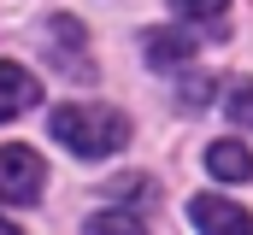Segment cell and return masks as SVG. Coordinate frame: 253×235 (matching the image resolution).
<instances>
[{
    "label": "cell",
    "mask_w": 253,
    "mask_h": 235,
    "mask_svg": "<svg viewBox=\"0 0 253 235\" xmlns=\"http://www.w3.org/2000/svg\"><path fill=\"white\" fill-rule=\"evenodd\" d=\"M88 230H124V235H135L141 218H129V212H100V218H88Z\"/></svg>",
    "instance_id": "10"
},
{
    "label": "cell",
    "mask_w": 253,
    "mask_h": 235,
    "mask_svg": "<svg viewBox=\"0 0 253 235\" xmlns=\"http://www.w3.org/2000/svg\"><path fill=\"white\" fill-rule=\"evenodd\" d=\"M42 100V77H30L24 65H0V118H18Z\"/></svg>",
    "instance_id": "4"
},
{
    "label": "cell",
    "mask_w": 253,
    "mask_h": 235,
    "mask_svg": "<svg viewBox=\"0 0 253 235\" xmlns=\"http://www.w3.org/2000/svg\"><path fill=\"white\" fill-rule=\"evenodd\" d=\"M177 6V18H189V24H200V30H212L224 12H230V0H171Z\"/></svg>",
    "instance_id": "8"
},
{
    "label": "cell",
    "mask_w": 253,
    "mask_h": 235,
    "mask_svg": "<svg viewBox=\"0 0 253 235\" xmlns=\"http://www.w3.org/2000/svg\"><path fill=\"white\" fill-rule=\"evenodd\" d=\"M47 41H53V59H59L65 71H88V59L77 53V47L88 41V30H83L77 18H53V24H47Z\"/></svg>",
    "instance_id": "6"
},
{
    "label": "cell",
    "mask_w": 253,
    "mask_h": 235,
    "mask_svg": "<svg viewBox=\"0 0 253 235\" xmlns=\"http://www.w3.org/2000/svg\"><path fill=\"white\" fill-rule=\"evenodd\" d=\"M206 94H212V77H200V71H194L189 82H183V106H200Z\"/></svg>",
    "instance_id": "11"
},
{
    "label": "cell",
    "mask_w": 253,
    "mask_h": 235,
    "mask_svg": "<svg viewBox=\"0 0 253 235\" xmlns=\"http://www.w3.org/2000/svg\"><path fill=\"white\" fill-rule=\"evenodd\" d=\"M53 135L77 159H106V153L129 147V118L112 112V106H59L53 112Z\"/></svg>",
    "instance_id": "1"
},
{
    "label": "cell",
    "mask_w": 253,
    "mask_h": 235,
    "mask_svg": "<svg viewBox=\"0 0 253 235\" xmlns=\"http://www.w3.org/2000/svg\"><path fill=\"white\" fill-rule=\"evenodd\" d=\"M47 188V165L30 147H0V206H30Z\"/></svg>",
    "instance_id": "2"
},
{
    "label": "cell",
    "mask_w": 253,
    "mask_h": 235,
    "mask_svg": "<svg viewBox=\"0 0 253 235\" xmlns=\"http://www.w3.org/2000/svg\"><path fill=\"white\" fill-rule=\"evenodd\" d=\"M141 53H147V65H183V59L194 53V41L183 36V30H147V41H141Z\"/></svg>",
    "instance_id": "7"
},
{
    "label": "cell",
    "mask_w": 253,
    "mask_h": 235,
    "mask_svg": "<svg viewBox=\"0 0 253 235\" xmlns=\"http://www.w3.org/2000/svg\"><path fill=\"white\" fill-rule=\"evenodd\" d=\"M206 171L218 176V182H248L253 176V153L242 141H212L206 147Z\"/></svg>",
    "instance_id": "5"
},
{
    "label": "cell",
    "mask_w": 253,
    "mask_h": 235,
    "mask_svg": "<svg viewBox=\"0 0 253 235\" xmlns=\"http://www.w3.org/2000/svg\"><path fill=\"white\" fill-rule=\"evenodd\" d=\"M189 212H194V230H200V235H224V230H236V235H253V212L230 206V200H218V194H200V200H194Z\"/></svg>",
    "instance_id": "3"
},
{
    "label": "cell",
    "mask_w": 253,
    "mask_h": 235,
    "mask_svg": "<svg viewBox=\"0 0 253 235\" xmlns=\"http://www.w3.org/2000/svg\"><path fill=\"white\" fill-rule=\"evenodd\" d=\"M0 235H18V224H12V218H0Z\"/></svg>",
    "instance_id": "12"
},
{
    "label": "cell",
    "mask_w": 253,
    "mask_h": 235,
    "mask_svg": "<svg viewBox=\"0 0 253 235\" xmlns=\"http://www.w3.org/2000/svg\"><path fill=\"white\" fill-rule=\"evenodd\" d=\"M224 112H230V123H248V129H253V77L230 82V100H224Z\"/></svg>",
    "instance_id": "9"
}]
</instances>
